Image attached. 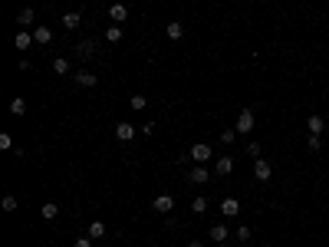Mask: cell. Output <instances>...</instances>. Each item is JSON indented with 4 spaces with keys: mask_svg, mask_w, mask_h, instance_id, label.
Returning a JSON list of instances; mask_svg holds the SVG:
<instances>
[{
    "mask_svg": "<svg viewBox=\"0 0 329 247\" xmlns=\"http://www.w3.org/2000/svg\"><path fill=\"white\" fill-rule=\"evenodd\" d=\"M230 172H234V158H230V155H221V158L214 161V175L224 178V175H230Z\"/></svg>",
    "mask_w": 329,
    "mask_h": 247,
    "instance_id": "8fae6325",
    "label": "cell"
},
{
    "mask_svg": "<svg viewBox=\"0 0 329 247\" xmlns=\"http://www.w3.org/2000/svg\"><path fill=\"white\" fill-rule=\"evenodd\" d=\"M33 40L37 43H53V30L50 26H33Z\"/></svg>",
    "mask_w": 329,
    "mask_h": 247,
    "instance_id": "e0dca14e",
    "label": "cell"
},
{
    "mask_svg": "<svg viewBox=\"0 0 329 247\" xmlns=\"http://www.w3.org/2000/svg\"><path fill=\"white\" fill-rule=\"evenodd\" d=\"M207 234H211V241H218V244H224L230 237V231H227V224H214L211 231H207Z\"/></svg>",
    "mask_w": 329,
    "mask_h": 247,
    "instance_id": "9a60e30c",
    "label": "cell"
},
{
    "mask_svg": "<svg viewBox=\"0 0 329 247\" xmlns=\"http://www.w3.org/2000/svg\"><path fill=\"white\" fill-rule=\"evenodd\" d=\"M135 125H132V122H118L115 125V139H118V142H132V139H135Z\"/></svg>",
    "mask_w": 329,
    "mask_h": 247,
    "instance_id": "ba28073f",
    "label": "cell"
},
{
    "mask_svg": "<svg viewBox=\"0 0 329 247\" xmlns=\"http://www.w3.org/2000/svg\"><path fill=\"white\" fill-rule=\"evenodd\" d=\"M73 79H76V86H82V89L99 86V76H96V73H89V69H82V73H73Z\"/></svg>",
    "mask_w": 329,
    "mask_h": 247,
    "instance_id": "8992f818",
    "label": "cell"
},
{
    "mask_svg": "<svg viewBox=\"0 0 329 247\" xmlns=\"http://www.w3.org/2000/svg\"><path fill=\"white\" fill-rule=\"evenodd\" d=\"M109 17L115 20V23H125V20H129V7H125V4H112L109 7Z\"/></svg>",
    "mask_w": 329,
    "mask_h": 247,
    "instance_id": "7c38bea8",
    "label": "cell"
},
{
    "mask_svg": "<svg viewBox=\"0 0 329 247\" xmlns=\"http://www.w3.org/2000/svg\"><path fill=\"white\" fill-rule=\"evenodd\" d=\"M247 152L254 155V158H260V145H257V142H250V145H247Z\"/></svg>",
    "mask_w": 329,
    "mask_h": 247,
    "instance_id": "d6a6232c",
    "label": "cell"
},
{
    "mask_svg": "<svg viewBox=\"0 0 329 247\" xmlns=\"http://www.w3.org/2000/svg\"><path fill=\"white\" fill-rule=\"evenodd\" d=\"M40 217H43V221H56V217H59V204L46 201L43 208H40Z\"/></svg>",
    "mask_w": 329,
    "mask_h": 247,
    "instance_id": "5bb4252c",
    "label": "cell"
},
{
    "mask_svg": "<svg viewBox=\"0 0 329 247\" xmlns=\"http://www.w3.org/2000/svg\"><path fill=\"white\" fill-rule=\"evenodd\" d=\"M82 23V17L76 10H69V13H63V26H66V30H76V26Z\"/></svg>",
    "mask_w": 329,
    "mask_h": 247,
    "instance_id": "ffe728a7",
    "label": "cell"
},
{
    "mask_svg": "<svg viewBox=\"0 0 329 247\" xmlns=\"http://www.w3.org/2000/svg\"><path fill=\"white\" fill-rule=\"evenodd\" d=\"M171 208H174V198H171V195H158V198H152V211H155V214H168Z\"/></svg>",
    "mask_w": 329,
    "mask_h": 247,
    "instance_id": "5b68a950",
    "label": "cell"
},
{
    "mask_svg": "<svg viewBox=\"0 0 329 247\" xmlns=\"http://www.w3.org/2000/svg\"><path fill=\"white\" fill-rule=\"evenodd\" d=\"M188 161H191V152H181V155H178V168H185Z\"/></svg>",
    "mask_w": 329,
    "mask_h": 247,
    "instance_id": "1f68e13d",
    "label": "cell"
},
{
    "mask_svg": "<svg viewBox=\"0 0 329 247\" xmlns=\"http://www.w3.org/2000/svg\"><path fill=\"white\" fill-rule=\"evenodd\" d=\"M254 125H257L254 109H241V116H237V132H241V135H247V132H254Z\"/></svg>",
    "mask_w": 329,
    "mask_h": 247,
    "instance_id": "3957f363",
    "label": "cell"
},
{
    "mask_svg": "<svg viewBox=\"0 0 329 247\" xmlns=\"http://www.w3.org/2000/svg\"><path fill=\"white\" fill-rule=\"evenodd\" d=\"M33 43H37V40H33V30H20L17 37H13V46H17L20 53H23V49H30Z\"/></svg>",
    "mask_w": 329,
    "mask_h": 247,
    "instance_id": "9c48e42d",
    "label": "cell"
},
{
    "mask_svg": "<svg viewBox=\"0 0 329 247\" xmlns=\"http://www.w3.org/2000/svg\"><path fill=\"white\" fill-rule=\"evenodd\" d=\"M0 148H4V152H10V148H13V142H10V135H7V132H0Z\"/></svg>",
    "mask_w": 329,
    "mask_h": 247,
    "instance_id": "f546056e",
    "label": "cell"
},
{
    "mask_svg": "<svg viewBox=\"0 0 329 247\" xmlns=\"http://www.w3.org/2000/svg\"><path fill=\"white\" fill-rule=\"evenodd\" d=\"M250 234H254V228H247V224H241V228L234 231V237H237V241H250Z\"/></svg>",
    "mask_w": 329,
    "mask_h": 247,
    "instance_id": "d4e9b609",
    "label": "cell"
},
{
    "mask_svg": "<svg viewBox=\"0 0 329 247\" xmlns=\"http://www.w3.org/2000/svg\"><path fill=\"white\" fill-rule=\"evenodd\" d=\"M118 40H122V26H118V23H112L109 30H106V43H118Z\"/></svg>",
    "mask_w": 329,
    "mask_h": 247,
    "instance_id": "603a6c76",
    "label": "cell"
},
{
    "mask_svg": "<svg viewBox=\"0 0 329 247\" xmlns=\"http://www.w3.org/2000/svg\"><path fill=\"white\" fill-rule=\"evenodd\" d=\"M254 178L260 181V185H267V181L274 178V165H270L267 158H254Z\"/></svg>",
    "mask_w": 329,
    "mask_h": 247,
    "instance_id": "7a4b0ae2",
    "label": "cell"
},
{
    "mask_svg": "<svg viewBox=\"0 0 329 247\" xmlns=\"http://www.w3.org/2000/svg\"><path fill=\"white\" fill-rule=\"evenodd\" d=\"M188 247H204V244H201V241H191V244H188Z\"/></svg>",
    "mask_w": 329,
    "mask_h": 247,
    "instance_id": "836d02e7",
    "label": "cell"
},
{
    "mask_svg": "<svg viewBox=\"0 0 329 247\" xmlns=\"http://www.w3.org/2000/svg\"><path fill=\"white\" fill-rule=\"evenodd\" d=\"M86 234L93 237V241H102V237H106V224H102V221H93V224L86 228Z\"/></svg>",
    "mask_w": 329,
    "mask_h": 247,
    "instance_id": "d6986e66",
    "label": "cell"
},
{
    "mask_svg": "<svg viewBox=\"0 0 329 247\" xmlns=\"http://www.w3.org/2000/svg\"><path fill=\"white\" fill-rule=\"evenodd\" d=\"M73 53L79 56V60H89V56H96V53H99V43H96V40H79Z\"/></svg>",
    "mask_w": 329,
    "mask_h": 247,
    "instance_id": "277c9868",
    "label": "cell"
},
{
    "mask_svg": "<svg viewBox=\"0 0 329 247\" xmlns=\"http://www.w3.org/2000/svg\"><path fill=\"white\" fill-rule=\"evenodd\" d=\"M221 214L224 217H237L241 214V201H237V198H224L221 201Z\"/></svg>",
    "mask_w": 329,
    "mask_h": 247,
    "instance_id": "30bf717a",
    "label": "cell"
},
{
    "mask_svg": "<svg viewBox=\"0 0 329 247\" xmlns=\"http://www.w3.org/2000/svg\"><path fill=\"white\" fill-rule=\"evenodd\" d=\"M0 208H4V211H17V208H20L17 195H4V201H0Z\"/></svg>",
    "mask_w": 329,
    "mask_h": 247,
    "instance_id": "cb8c5ba5",
    "label": "cell"
},
{
    "mask_svg": "<svg viewBox=\"0 0 329 247\" xmlns=\"http://www.w3.org/2000/svg\"><path fill=\"white\" fill-rule=\"evenodd\" d=\"M188 181H191V185H204V181H211V172H207L204 165H194L191 172H188Z\"/></svg>",
    "mask_w": 329,
    "mask_h": 247,
    "instance_id": "52a82bcc",
    "label": "cell"
},
{
    "mask_svg": "<svg viewBox=\"0 0 329 247\" xmlns=\"http://www.w3.org/2000/svg\"><path fill=\"white\" fill-rule=\"evenodd\" d=\"M10 112H13V116H23V112H26V99H13V102H10Z\"/></svg>",
    "mask_w": 329,
    "mask_h": 247,
    "instance_id": "484cf974",
    "label": "cell"
},
{
    "mask_svg": "<svg viewBox=\"0 0 329 247\" xmlns=\"http://www.w3.org/2000/svg\"><path fill=\"white\" fill-rule=\"evenodd\" d=\"M207 204H211V201H207L204 195H198V198L191 201V211H194V214H204V211H207Z\"/></svg>",
    "mask_w": 329,
    "mask_h": 247,
    "instance_id": "7402d4cb",
    "label": "cell"
},
{
    "mask_svg": "<svg viewBox=\"0 0 329 247\" xmlns=\"http://www.w3.org/2000/svg\"><path fill=\"white\" fill-rule=\"evenodd\" d=\"M165 33H168V40H181V37H185V26H181L178 20H171V23L165 26Z\"/></svg>",
    "mask_w": 329,
    "mask_h": 247,
    "instance_id": "44dd1931",
    "label": "cell"
},
{
    "mask_svg": "<svg viewBox=\"0 0 329 247\" xmlns=\"http://www.w3.org/2000/svg\"><path fill=\"white\" fill-rule=\"evenodd\" d=\"M306 129H310V135H319V132L326 129L323 116H310V119H306Z\"/></svg>",
    "mask_w": 329,
    "mask_h": 247,
    "instance_id": "ac0fdd59",
    "label": "cell"
},
{
    "mask_svg": "<svg viewBox=\"0 0 329 247\" xmlns=\"http://www.w3.org/2000/svg\"><path fill=\"white\" fill-rule=\"evenodd\" d=\"M53 73L56 76H69V69H73V66H69V60H66V56H56V60H53Z\"/></svg>",
    "mask_w": 329,
    "mask_h": 247,
    "instance_id": "2e32d148",
    "label": "cell"
},
{
    "mask_svg": "<svg viewBox=\"0 0 329 247\" xmlns=\"http://www.w3.org/2000/svg\"><path fill=\"white\" fill-rule=\"evenodd\" d=\"M188 152H191V161H198V165H204V161L214 158V148L207 145V142H194L191 148H188Z\"/></svg>",
    "mask_w": 329,
    "mask_h": 247,
    "instance_id": "6da1fadb",
    "label": "cell"
},
{
    "mask_svg": "<svg viewBox=\"0 0 329 247\" xmlns=\"http://www.w3.org/2000/svg\"><path fill=\"white\" fill-rule=\"evenodd\" d=\"M129 102H132V109H135V112H142V109H145V105H148V99H145L142 93H138V96H132V99H129Z\"/></svg>",
    "mask_w": 329,
    "mask_h": 247,
    "instance_id": "4316f807",
    "label": "cell"
},
{
    "mask_svg": "<svg viewBox=\"0 0 329 247\" xmlns=\"http://www.w3.org/2000/svg\"><path fill=\"white\" fill-rule=\"evenodd\" d=\"M306 148H310V152H319V148H323L319 135H306Z\"/></svg>",
    "mask_w": 329,
    "mask_h": 247,
    "instance_id": "f1b7e54d",
    "label": "cell"
},
{
    "mask_svg": "<svg viewBox=\"0 0 329 247\" xmlns=\"http://www.w3.org/2000/svg\"><path fill=\"white\" fill-rule=\"evenodd\" d=\"M73 247H93V237H76V241H73Z\"/></svg>",
    "mask_w": 329,
    "mask_h": 247,
    "instance_id": "4dcf8cb0",
    "label": "cell"
},
{
    "mask_svg": "<svg viewBox=\"0 0 329 247\" xmlns=\"http://www.w3.org/2000/svg\"><path fill=\"white\" fill-rule=\"evenodd\" d=\"M17 23L23 26V30H26V26H33V23H37V10H33V7H23L20 17H17Z\"/></svg>",
    "mask_w": 329,
    "mask_h": 247,
    "instance_id": "4fadbf2b",
    "label": "cell"
},
{
    "mask_svg": "<svg viewBox=\"0 0 329 247\" xmlns=\"http://www.w3.org/2000/svg\"><path fill=\"white\" fill-rule=\"evenodd\" d=\"M234 139H237V129H224L221 132V142L224 145H234Z\"/></svg>",
    "mask_w": 329,
    "mask_h": 247,
    "instance_id": "83f0119b",
    "label": "cell"
}]
</instances>
